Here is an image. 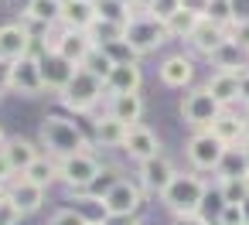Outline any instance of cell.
Wrapping results in <instances>:
<instances>
[{
  "instance_id": "obj_1",
  "label": "cell",
  "mask_w": 249,
  "mask_h": 225,
  "mask_svg": "<svg viewBox=\"0 0 249 225\" xmlns=\"http://www.w3.org/2000/svg\"><path fill=\"white\" fill-rule=\"evenodd\" d=\"M123 41H130V48L137 55H147V52H157L164 41H171V35H167V24L157 21L143 7V11H133L130 21L123 24Z\"/></svg>"
},
{
  "instance_id": "obj_2",
  "label": "cell",
  "mask_w": 249,
  "mask_h": 225,
  "mask_svg": "<svg viewBox=\"0 0 249 225\" xmlns=\"http://www.w3.org/2000/svg\"><path fill=\"white\" fill-rule=\"evenodd\" d=\"M41 143L62 160V157H72L79 150H89V137L82 133L79 123L65 120V116H48L41 123Z\"/></svg>"
},
{
  "instance_id": "obj_3",
  "label": "cell",
  "mask_w": 249,
  "mask_h": 225,
  "mask_svg": "<svg viewBox=\"0 0 249 225\" xmlns=\"http://www.w3.org/2000/svg\"><path fill=\"white\" fill-rule=\"evenodd\" d=\"M160 198L174 215H198L208 198V184L198 174H174V181L164 188Z\"/></svg>"
},
{
  "instance_id": "obj_4",
  "label": "cell",
  "mask_w": 249,
  "mask_h": 225,
  "mask_svg": "<svg viewBox=\"0 0 249 225\" xmlns=\"http://www.w3.org/2000/svg\"><path fill=\"white\" fill-rule=\"evenodd\" d=\"M103 89H106V82L99 79V75H92L89 69H75V75H72V82H69V89L62 92V99H65V106L69 109H75V113H89L99 99H103Z\"/></svg>"
},
{
  "instance_id": "obj_5",
  "label": "cell",
  "mask_w": 249,
  "mask_h": 225,
  "mask_svg": "<svg viewBox=\"0 0 249 225\" xmlns=\"http://www.w3.org/2000/svg\"><path fill=\"white\" fill-rule=\"evenodd\" d=\"M99 171H103V164L92 150H79V154L58 160V181H65L75 191H89L92 181L99 177Z\"/></svg>"
},
{
  "instance_id": "obj_6",
  "label": "cell",
  "mask_w": 249,
  "mask_h": 225,
  "mask_svg": "<svg viewBox=\"0 0 249 225\" xmlns=\"http://www.w3.org/2000/svg\"><path fill=\"white\" fill-rule=\"evenodd\" d=\"M143 201V188L130 177H120L106 194H103V215L106 218H130Z\"/></svg>"
},
{
  "instance_id": "obj_7",
  "label": "cell",
  "mask_w": 249,
  "mask_h": 225,
  "mask_svg": "<svg viewBox=\"0 0 249 225\" xmlns=\"http://www.w3.org/2000/svg\"><path fill=\"white\" fill-rule=\"evenodd\" d=\"M7 89L18 96H41L45 82H41V65L35 55H24L18 62L7 65Z\"/></svg>"
},
{
  "instance_id": "obj_8",
  "label": "cell",
  "mask_w": 249,
  "mask_h": 225,
  "mask_svg": "<svg viewBox=\"0 0 249 225\" xmlns=\"http://www.w3.org/2000/svg\"><path fill=\"white\" fill-rule=\"evenodd\" d=\"M225 150H229V147H225L212 130H201V133H195V137L188 140V160H191L195 171H218Z\"/></svg>"
},
{
  "instance_id": "obj_9",
  "label": "cell",
  "mask_w": 249,
  "mask_h": 225,
  "mask_svg": "<svg viewBox=\"0 0 249 225\" xmlns=\"http://www.w3.org/2000/svg\"><path fill=\"white\" fill-rule=\"evenodd\" d=\"M218 113H222V106L215 103V96H212L205 86L191 89V92L184 96V103H181V116H184V123H191V126H198V130H208L212 120H215Z\"/></svg>"
},
{
  "instance_id": "obj_10",
  "label": "cell",
  "mask_w": 249,
  "mask_h": 225,
  "mask_svg": "<svg viewBox=\"0 0 249 225\" xmlns=\"http://www.w3.org/2000/svg\"><path fill=\"white\" fill-rule=\"evenodd\" d=\"M38 65H41V82H45V89H52V92H65L69 82H72V75H75V69H79V65H72L65 55H58L55 48H52L48 55H41Z\"/></svg>"
},
{
  "instance_id": "obj_11",
  "label": "cell",
  "mask_w": 249,
  "mask_h": 225,
  "mask_svg": "<svg viewBox=\"0 0 249 225\" xmlns=\"http://www.w3.org/2000/svg\"><path fill=\"white\" fill-rule=\"evenodd\" d=\"M0 160H4V167L11 174H24L35 160H38V147L24 137H11L4 140V147H0Z\"/></svg>"
},
{
  "instance_id": "obj_12",
  "label": "cell",
  "mask_w": 249,
  "mask_h": 225,
  "mask_svg": "<svg viewBox=\"0 0 249 225\" xmlns=\"http://www.w3.org/2000/svg\"><path fill=\"white\" fill-rule=\"evenodd\" d=\"M24 55H31V31L24 24H4L0 28V62L11 65Z\"/></svg>"
},
{
  "instance_id": "obj_13",
  "label": "cell",
  "mask_w": 249,
  "mask_h": 225,
  "mask_svg": "<svg viewBox=\"0 0 249 225\" xmlns=\"http://www.w3.org/2000/svg\"><path fill=\"white\" fill-rule=\"evenodd\" d=\"M174 164L164 157V154H157V157H150V160H140V188H147V191H154V194H164V188L174 181Z\"/></svg>"
},
{
  "instance_id": "obj_14",
  "label": "cell",
  "mask_w": 249,
  "mask_h": 225,
  "mask_svg": "<svg viewBox=\"0 0 249 225\" xmlns=\"http://www.w3.org/2000/svg\"><path fill=\"white\" fill-rule=\"evenodd\" d=\"M52 48H55L58 55H65L72 65H82V62L92 55V48H96V38H92L89 31H69V28H65V35H58Z\"/></svg>"
},
{
  "instance_id": "obj_15",
  "label": "cell",
  "mask_w": 249,
  "mask_h": 225,
  "mask_svg": "<svg viewBox=\"0 0 249 225\" xmlns=\"http://www.w3.org/2000/svg\"><path fill=\"white\" fill-rule=\"evenodd\" d=\"M99 21L92 0H62V24L69 31H92Z\"/></svg>"
},
{
  "instance_id": "obj_16",
  "label": "cell",
  "mask_w": 249,
  "mask_h": 225,
  "mask_svg": "<svg viewBox=\"0 0 249 225\" xmlns=\"http://www.w3.org/2000/svg\"><path fill=\"white\" fill-rule=\"evenodd\" d=\"M123 150H126L133 160H150V157H157V154H160V140H157V133H154V130H147L143 123H133V126H130V133H126Z\"/></svg>"
},
{
  "instance_id": "obj_17",
  "label": "cell",
  "mask_w": 249,
  "mask_h": 225,
  "mask_svg": "<svg viewBox=\"0 0 249 225\" xmlns=\"http://www.w3.org/2000/svg\"><path fill=\"white\" fill-rule=\"evenodd\" d=\"M140 86H143V72H140L137 62L113 65L109 75H106V89H109L113 96H120V92H140Z\"/></svg>"
},
{
  "instance_id": "obj_18",
  "label": "cell",
  "mask_w": 249,
  "mask_h": 225,
  "mask_svg": "<svg viewBox=\"0 0 249 225\" xmlns=\"http://www.w3.org/2000/svg\"><path fill=\"white\" fill-rule=\"evenodd\" d=\"M191 79H195V62L188 55H171L160 62V82L164 86L184 89V86H191Z\"/></svg>"
},
{
  "instance_id": "obj_19",
  "label": "cell",
  "mask_w": 249,
  "mask_h": 225,
  "mask_svg": "<svg viewBox=\"0 0 249 225\" xmlns=\"http://www.w3.org/2000/svg\"><path fill=\"white\" fill-rule=\"evenodd\" d=\"M7 194L14 198V205L21 208V215L38 211V208H41V201H45V188H41V184H35V181H28L24 174H18V181L7 188Z\"/></svg>"
},
{
  "instance_id": "obj_20",
  "label": "cell",
  "mask_w": 249,
  "mask_h": 225,
  "mask_svg": "<svg viewBox=\"0 0 249 225\" xmlns=\"http://www.w3.org/2000/svg\"><path fill=\"white\" fill-rule=\"evenodd\" d=\"M225 38H229V28L212 24L208 17H201V21L195 24V31H191V38H188V41H191V45H195L201 55H212V52H215V48H218Z\"/></svg>"
},
{
  "instance_id": "obj_21",
  "label": "cell",
  "mask_w": 249,
  "mask_h": 225,
  "mask_svg": "<svg viewBox=\"0 0 249 225\" xmlns=\"http://www.w3.org/2000/svg\"><path fill=\"white\" fill-rule=\"evenodd\" d=\"M109 116H116V120L126 123V126L140 123V116H143V99H140V92H120V96H109Z\"/></svg>"
},
{
  "instance_id": "obj_22",
  "label": "cell",
  "mask_w": 249,
  "mask_h": 225,
  "mask_svg": "<svg viewBox=\"0 0 249 225\" xmlns=\"http://www.w3.org/2000/svg\"><path fill=\"white\" fill-rule=\"evenodd\" d=\"M205 89H208V92L215 96V103L225 109V106H232V103L239 99V72H215Z\"/></svg>"
},
{
  "instance_id": "obj_23",
  "label": "cell",
  "mask_w": 249,
  "mask_h": 225,
  "mask_svg": "<svg viewBox=\"0 0 249 225\" xmlns=\"http://www.w3.org/2000/svg\"><path fill=\"white\" fill-rule=\"evenodd\" d=\"M208 130H212L225 147H235V143L246 140V133H242V116H235V113H229V109H222V113L212 120Z\"/></svg>"
},
{
  "instance_id": "obj_24",
  "label": "cell",
  "mask_w": 249,
  "mask_h": 225,
  "mask_svg": "<svg viewBox=\"0 0 249 225\" xmlns=\"http://www.w3.org/2000/svg\"><path fill=\"white\" fill-rule=\"evenodd\" d=\"M242 55H246V52H242L235 41H229V38H225V41L208 55V62H212L218 72H242Z\"/></svg>"
},
{
  "instance_id": "obj_25",
  "label": "cell",
  "mask_w": 249,
  "mask_h": 225,
  "mask_svg": "<svg viewBox=\"0 0 249 225\" xmlns=\"http://www.w3.org/2000/svg\"><path fill=\"white\" fill-rule=\"evenodd\" d=\"M24 17L35 21V24H58L62 21V0H31L24 7Z\"/></svg>"
},
{
  "instance_id": "obj_26",
  "label": "cell",
  "mask_w": 249,
  "mask_h": 225,
  "mask_svg": "<svg viewBox=\"0 0 249 225\" xmlns=\"http://www.w3.org/2000/svg\"><path fill=\"white\" fill-rule=\"evenodd\" d=\"M126 133H130V126L126 123H120L116 116H103L99 123H96V137H99V143L103 147H123L126 143Z\"/></svg>"
},
{
  "instance_id": "obj_27",
  "label": "cell",
  "mask_w": 249,
  "mask_h": 225,
  "mask_svg": "<svg viewBox=\"0 0 249 225\" xmlns=\"http://www.w3.org/2000/svg\"><path fill=\"white\" fill-rule=\"evenodd\" d=\"M96 4V14H99V21L103 24H113V28H123L126 21H130V7L126 4H120V0H92Z\"/></svg>"
},
{
  "instance_id": "obj_28",
  "label": "cell",
  "mask_w": 249,
  "mask_h": 225,
  "mask_svg": "<svg viewBox=\"0 0 249 225\" xmlns=\"http://www.w3.org/2000/svg\"><path fill=\"white\" fill-rule=\"evenodd\" d=\"M218 194H222L225 205H242L249 198V177H222Z\"/></svg>"
},
{
  "instance_id": "obj_29",
  "label": "cell",
  "mask_w": 249,
  "mask_h": 225,
  "mask_svg": "<svg viewBox=\"0 0 249 225\" xmlns=\"http://www.w3.org/2000/svg\"><path fill=\"white\" fill-rule=\"evenodd\" d=\"M218 177H249V171H246V154H242L239 147H229V150H225V157H222V164H218Z\"/></svg>"
},
{
  "instance_id": "obj_30",
  "label": "cell",
  "mask_w": 249,
  "mask_h": 225,
  "mask_svg": "<svg viewBox=\"0 0 249 225\" xmlns=\"http://www.w3.org/2000/svg\"><path fill=\"white\" fill-rule=\"evenodd\" d=\"M24 177H28V181H35V184H41V188H48L52 181H58V164H55V160H48V157H38V160L24 171Z\"/></svg>"
},
{
  "instance_id": "obj_31",
  "label": "cell",
  "mask_w": 249,
  "mask_h": 225,
  "mask_svg": "<svg viewBox=\"0 0 249 225\" xmlns=\"http://www.w3.org/2000/svg\"><path fill=\"white\" fill-rule=\"evenodd\" d=\"M99 48H103V55H106V58H109L113 65H123V62H137V58H140V55H137V52L130 48V41H123V38L103 41Z\"/></svg>"
},
{
  "instance_id": "obj_32",
  "label": "cell",
  "mask_w": 249,
  "mask_h": 225,
  "mask_svg": "<svg viewBox=\"0 0 249 225\" xmlns=\"http://www.w3.org/2000/svg\"><path fill=\"white\" fill-rule=\"evenodd\" d=\"M198 21H201L198 14H191V11H184V7H181V11L167 21V35H171V38H191V31H195V24H198Z\"/></svg>"
},
{
  "instance_id": "obj_33",
  "label": "cell",
  "mask_w": 249,
  "mask_h": 225,
  "mask_svg": "<svg viewBox=\"0 0 249 225\" xmlns=\"http://www.w3.org/2000/svg\"><path fill=\"white\" fill-rule=\"evenodd\" d=\"M143 7H147V11H150L157 21H164V24H167V21H171V17L181 11V0H147Z\"/></svg>"
},
{
  "instance_id": "obj_34",
  "label": "cell",
  "mask_w": 249,
  "mask_h": 225,
  "mask_svg": "<svg viewBox=\"0 0 249 225\" xmlns=\"http://www.w3.org/2000/svg\"><path fill=\"white\" fill-rule=\"evenodd\" d=\"M82 69H89L92 75H99V79L106 82V75H109V69H113V62H109V58L103 55V48L96 45V48H92V55H89V58L82 62Z\"/></svg>"
},
{
  "instance_id": "obj_35",
  "label": "cell",
  "mask_w": 249,
  "mask_h": 225,
  "mask_svg": "<svg viewBox=\"0 0 249 225\" xmlns=\"http://www.w3.org/2000/svg\"><path fill=\"white\" fill-rule=\"evenodd\" d=\"M205 17H208L212 24L229 28V24H232V7H229V0H212V4H208V11H205Z\"/></svg>"
},
{
  "instance_id": "obj_36",
  "label": "cell",
  "mask_w": 249,
  "mask_h": 225,
  "mask_svg": "<svg viewBox=\"0 0 249 225\" xmlns=\"http://www.w3.org/2000/svg\"><path fill=\"white\" fill-rule=\"evenodd\" d=\"M24 215H21V208L14 205V198L4 191V194H0V225H18Z\"/></svg>"
},
{
  "instance_id": "obj_37",
  "label": "cell",
  "mask_w": 249,
  "mask_h": 225,
  "mask_svg": "<svg viewBox=\"0 0 249 225\" xmlns=\"http://www.w3.org/2000/svg\"><path fill=\"white\" fill-rule=\"evenodd\" d=\"M116 181H120V171H116V167H103V171H99V177L92 181V191L99 194V201H103V194H106Z\"/></svg>"
},
{
  "instance_id": "obj_38",
  "label": "cell",
  "mask_w": 249,
  "mask_h": 225,
  "mask_svg": "<svg viewBox=\"0 0 249 225\" xmlns=\"http://www.w3.org/2000/svg\"><path fill=\"white\" fill-rule=\"evenodd\" d=\"M48 225H89V218H86L82 211H75V208H62V211L52 215Z\"/></svg>"
},
{
  "instance_id": "obj_39",
  "label": "cell",
  "mask_w": 249,
  "mask_h": 225,
  "mask_svg": "<svg viewBox=\"0 0 249 225\" xmlns=\"http://www.w3.org/2000/svg\"><path fill=\"white\" fill-rule=\"evenodd\" d=\"M229 41H235L242 52H249V21H239V24H229Z\"/></svg>"
},
{
  "instance_id": "obj_40",
  "label": "cell",
  "mask_w": 249,
  "mask_h": 225,
  "mask_svg": "<svg viewBox=\"0 0 249 225\" xmlns=\"http://www.w3.org/2000/svg\"><path fill=\"white\" fill-rule=\"evenodd\" d=\"M218 225H242V211H239V205H222V211H218Z\"/></svg>"
},
{
  "instance_id": "obj_41",
  "label": "cell",
  "mask_w": 249,
  "mask_h": 225,
  "mask_svg": "<svg viewBox=\"0 0 249 225\" xmlns=\"http://www.w3.org/2000/svg\"><path fill=\"white\" fill-rule=\"evenodd\" d=\"M229 7H232V24L249 21V0H229Z\"/></svg>"
},
{
  "instance_id": "obj_42",
  "label": "cell",
  "mask_w": 249,
  "mask_h": 225,
  "mask_svg": "<svg viewBox=\"0 0 249 225\" xmlns=\"http://www.w3.org/2000/svg\"><path fill=\"white\" fill-rule=\"evenodd\" d=\"M208 4H212V0H181V7H184V11H191V14H198V17H205Z\"/></svg>"
},
{
  "instance_id": "obj_43",
  "label": "cell",
  "mask_w": 249,
  "mask_h": 225,
  "mask_svg": "<svg viewBox=\"0 0 249 225\" xmlns=\"http://www.w3.org/2000/svg\"><path fill=\"white\" fill-rule=\"evenodd\" d=\"M239 99L249 106V69H242V72H239Z\"/></svg>"
},
{
  "instance_id": "obj_44",
  "label": "cell",
  "mask_w": 249,
  "mask_h": 225,
  "mask_svg": "<svg viewBox=\"0 0 249 225\" xmlns=\"http://www.w3.org/2000/svg\"><path fill=\"white\" fill-rule=\"evenodd\" d=\"M174 225H212L208 218H201V215H178V222Z\"/></svg>"
},
{
  "instance_id": "obj_45",
  "label": "cell",
  "mask_w": 249,
  "mask_h": 225,
  "mask_svg": "<svg viewBox=\"0 0 249 225\" xmlns=\"http://www.w3.org/2000/svg\"><path fill=\"white\" fill-rule=\"evenodd\" d=\"M239 211H242V225H249V198L239 205Z\"/></svg>"
},
{
  "instance_id": "obj_46",
  "label": "cell",
  "mask_w": 249,
  "mask_h": 225,
  "mask_svg": "<svg viewBox=\"0 0 249 225\" xmlns=\"http://www.w3.org/2000/svg\"><path fill=\"white\" fill-rule=\"evenodd\" d=\"M120 4H126V7L133 11V7H140V4H147V0H120Z\"/></svg>"
},
{
  "instance_id": "obj_47",
  "label": "cell",
  "mask_w": 249,
  "mask_h": 225,
  "mask_svg": "<svg viewBox=\"0 0 249 225\" xmlns=\"http://www.w3.org/2000/svg\"><path fill=\"white\" fill-rule=\"evenodd\" d=\"M242 133H246V140H249V113L242 116Z\"/></svg>"
},
{
  "instance_id": "obj_48",
  "label": "cell",
  "mask_w": 249,
  "mask_h": 225,
  "mask_svg": "<svg viewBox=\"0 0 249 225\" xmlns=\"http://www.w3.org/2000/svg\"><path fill=\"white\" fill-rule=\"evenodd\" d=\"M242 154H246V171H249V140H242Z\"/></svg>"
},
{
  "instance_id": "obj_49",
  "label": "cell",
  "mask_w": 249,
  "mask_h": 225,
  "mask_svg": "<svg viewBox=\"0 0 249 225\" xmlns=\"http://www.w3.org/2000/svg\"><path fill=\"white\" fill-rule=\"evenodd\" d=\"M28 4H31V0H11V7H21V11H24Z\"/></svg>"
},
{
  "instance_id": "obj_50",
  "label": "cell",
  "mask_w": 249,
  "mask_h": 225,
  "mask_svg": "<svg viewBox=\"0 0 249 225\" xmlns=\"http://www.w3.org/2000/svg\"><path fill=\"white\" fill-rule=\"evenodd\" d=\"M4 140H7V137H4V130H0V147H4Z\"/></svg>"
},
{
  "instance_id": "obj_51",
  "label": "cell",
  "mask_w": 249,
  "mask_h": 225,
  "mask_svg": "<svg viewBox=\"0 0 249 225\" xmlns=\"http://www.w3.org/2000/svg\"><path fill=\"white\" fill-rule=\"evenodd\" d=\"M0 194H4V177H0Z\"/></svg>"
},
{
  "instance_id": "obj_52",
  "label": "cell",
  "mask_w": 249,
  "mask_h": 225,
  "mask_svg": "<svg viewBox=\"0 0 249 225\" xmlns=\"http://www.w3.org/2000/svg\"><path fill=\"white\" fill-rule=\"evenodd\" d=\"M89 225H103V222H89Z\"/></svg>"
}]
</instances>
